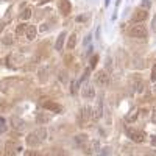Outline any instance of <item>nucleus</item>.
Wrapping results in <instances>:
<instances>
[{"label": "nucleus", "instance_id": "nucleus-1", "mask_svg": "<svg viewBox=\"0 0 156 156\" xmlns=\"http://www.w3.org/2000/svg\"><path fill=\"white\" fill-rule=\"evenodd\" d=\"M81 95H83V98H86V100H92V98H95V89H94V84L92 83H86L84 86H83V89H81Z\"/></svg>", "mask_w": 156, "mask_h": 156}, {"label": "nucleus", "instance_id": "nucleus-2", "mask_svg": "<svg viewBox=\"0 0 156 156\" xmlns=\"http://www.w3.org/2000/svg\"><path fill=\"white\" fill-rule=\"evenodd\" d=\"M94 81H95L97 86L105 87V86L108 84V73H106L105 70H98V72H95V75H94Z\"/></svg>", "mask_w": 156, "mask_h": 156}, {"label": "nucleus", "instance_id": "nucleus-3", "mask_svg": "<svg viewBox=\"0 0 156 156\" xmlns=\"http://www.w3.org/2000/svg\"><path fill=\"white\" fill-rule=\"evenodd\" d=\"M129 36H131V37H137V39H144V37H147V28L142 27V25L133 27L131 30H129Z\"/></svg>", "mask_w": 156, "mask_h": 156}, {"label": "nucleus", "instance_id": "nucleus-4", "mask_svg": "<svg viewBox=\"0 0 156 156\" xmlns=\"http://www.w3.org/2000/svg\"><path fill=\"white\" fill-rule=\"evenodd\" d=\"M101 115H103V97L100 95V97L97 98L95 108H94V111H92V119H94V120H98Z\"/></svg>", "mask_w": 156, "mask_h": 156}, {"label": "nucleus", "instance_id": "nucleus-5", "mask_svg": "<svg viewBox=\"0 0 156 156\" xmlns=\"http://www.w3.org/2000/svg\"><path fill=\"white\" fill-rule=\"evenodd\" d=\"M147 17H148V12L145 9H137V11L133 12V17L131 19H133L134 23H140V22H144Z\"/></svg>", "mask_w": 156, "mask_h": 156}, {"label": "nucleus", "instance_id": "nucleus-6", "mask_svg": "<svg viewBox=\"0 0 156 156\" xmlns=\"http://www.w3.org/2000/svg\"><path fill=\"white\" fill-rule=\"evenodd\" d=\"M16 151H17V147L12 140H8L5 144V156H16Z\"/></svg>", "mask_w": 156, "mask_h": 156}, {"label": "nucleus", "instance_id": "nucleus-7", "mask_svg": "<svg viewBox=\"0 0 156 156\" xmlns=\"http://www.w3.org/2000/svg\"><path fill=\"white\" fill-rule=\"evenodd\" d=\"M11 123H12V126H14L17 131H23L25 126H27V125H25V122H23L22 119H19V117H12V119H11Z\"/></svg>", "mask_w": 156, "mask_h": 156}, {"label": "nucleus", "instance_id": "nucleus-8", "mask_svg": "<svg viewBox=\"0 0 156 156\" xmlns=\"http://www.w3.org/2000/svg\"><path fill=\"white\" fill-rule=\"evenodd\" d=\"M44 108L53 111V112H61V109H62L59 103H55V101H45L44 103Z\"/></svg>", "mask_w": 156, "mask_h": 156}, {"label": "nucleus", "instance_id": "nucleus-9", "mask_svg": "<svg viewBox=\"0 0 156 156\" xmlns=\"http://www.w3.org/2000/svg\"><path fill=\"white\" fill-rule=\"evenodd\" d=\"M129 137H131L134 142H139L140 144V142L145 140V133L144 131H133L131 134H129Z\"/></svg>", "mask_w": 156, "mask_h": 156}, {"label": "nucleus", "instance_id": "nucleus-10", "mask_svg": "<svg viewBox=\"0 0 156 156\" xmlns=\"http://www.w3.org/2000/svg\"><path fill=\"white\" fill-rule=\"evenodd\" d=\"M34 134H36V137H37L39 140H41V142H42V140H45V139H47V136H48V133H47V128H45V126L37 128Z\"/></svg>", "mask_w": 156, "mask_h": 156}, {"label": "nucleus", "instance_id": "nucleus-11", "mask_svg": "<svg viewBox=\"0 0 156 156\" xmlns=\"http://www.w3.org/2000/svg\"><path fill=\"white\" fill-rule=\"evenodd\" d=\"M25 34H27L28 41H33V39L36 37V34H37V28L34 27V25H28V27H27V31H25Z\"/></svg>", "mask_w": 156, "mask_h": 156}, {"label": "nucleus", "instance_id": "nucleus-12", "mask_svg": "<svg viewBox=\"0 0 156 156\" xmlns=\"http://www.w3.org/2000/svg\"><path fill=\"white\" fill-rule=\"evenodd\" d=\"M27 144H28L30 147H37L39 144H41V140L36 137V134H28V136H27Z\"/></svg>", "mask_w": 156, "mask_h": 156}, {"label": "nucleus", "instance_id": "nucleus-13", "mask_svg": "<svg viewBox=\"0 0 156 156\" xmlns=\"http://www.w3.org/2000/svg\"><path fill=\"white\" fill-rule=\"evenodd\" d=\"M64 39H66V31H62V33L58 36L56 44H55V48H56V50H61V48H62V45H64Z\"/></svg>", "mask_w": 156, "mask_h": 156}, {"label": "nucleus", "instance_id": "nucleus-14", "mask_svg": "<svg viewBox=\"0 0 156 156\" xmlns=\"http://www.w3.org/2000/svg\"><path fill=\"white\" fill-rule=\"evenodd\" d=\"M66 45H67V48H70V50H72V48L76 45V34H75V33H72V34L69 36V39H67V44H66Z\"/></svg>", "mask_w": 156, "mask_h": 156}, {"label": "nucleus", "instance_id": "nucleus-15", "mask_svg": "<svg viewBox=\"0 0 156 156\" xmlns=\"http://www.w3.org/2000/svg\"><path fill=\"white\" fill-rule=\"evenodd\" d=\"M61 11H62V14H69L70 12V3L67 0H61Z\"/></svg>", "mask_w": 156, "mask_h": 156}, {"label": "nucleus", "instance_id": "nucleus-16", "mask_svg": "<svg viewBox=\"0 0 156 156\" xmlns=\"http://www.w3.org/2000/svg\"><path fill=\"white\" fill-rule=\"evenodd\" d=\"M30 16H31V9H30V8L23 9V11L20 12V19H22V20H27V19H30Z\"/></svg>", "mask_w": 156, "mask_h": 156}, {"label": "nucleus", "instance_id": "nucleus-17", "mask_svg": "<svg viewBox=\"0 0 156 156\" xmlns=\"http://www.w3.org/2000/svg\"><path fill=\"white\" fill-rule=\"evenodd\" d=\"M25 31H27V25H23V23H20L19 27L16 28V34H17V36H22V34H25Z\"/></svg>", "mask_w": 156, "mask_h": 156}, {"label": "nucleus", "instance_id": "nucleus-18", "mask_svg": "<svg viewBox=\"0 0 156 156\" xmlns=\"http://www.w3.org/2000/svg\"><path fill=\"white\" fill-rule=\"evenodd\" d=\"M150 5H151V2H150V0H142V2H140V6H142V9H145V11H148Z\"/></svg>", "mask_w": 156, "mask_h": 156}, {"label": "nucleus", "instance_id": "nucleus-19", "mask_svg": "<svg viewBox=\"0 0 156 156\" xmlns=\"http://www.w3.org/2000/svg\"><path fill=\"white\" fill-rule=\"evenodd\" d=\"M5 128H6V122L2 115H0V131H5Z\"/></svg>", "mask_w": 156, "mask_h": 156}, {"label": "nucleus", "instance_id": "nucleus-20", "mask_svg": "<svg viewBox=\"0 0 156 156\" xmlns=\"http://www.w3.org/2000/svg\"><path fill=\"white\" fill-rule=\"evenodd\" d=\"M3 44L11 45V44H12V37H11V36H5V37H3Z\"/></svg>", "mask_w": 156, "mask_h": 156}, {"label": "nucleus", "instance_id": "nucleus-21", "mask_svg": "<svg viewBox=\"0 0 156 156\" xmlns=\"http://www.w3.org/2000/svg\"><path fill=\"white\" fill-rule=\"evenodd\" d=\"M76 20L78 22H86L87 20V14H80V16L76 17Z\"/></svg>", "mask_w": 156, "mask_h": 156}, {"label": "nucleus", "instance_id": "nucleus-22", "mask_svg": "<svg viewBox=\"0 0 156 156\" xmlns=\"http://www.w3.org/2000/svg\"><path fill=\"white\" fill-rule=\"evenodd\" d=\"M97 61H98V56H97V55L92 56V59H90V67H94L95 64H97Z\"/></svg>", "mask_w": 156, "mask_h": 156}, {"label": "nucleus", "instance_id": "nucleus-23", "mask_svg": "<svg viewBox=\"0 0 156 156\" xmlns=\"http://www.w3.org/2000/svg\"><path fill=\"white\" fill-rule=\"evenodd\" d=\"M27 156H42V154L39 153V151H34V150H31V151H28V153H27Z\"/></svg>", "mask_w": 156, "mask_h": 156}, {"label": "nucleus", "instance_id": "nucleus-24", "mask_svg": "<svg viewBox=\"0 0 156 156\" xmlns=\"http://www.w3.org/2000/svg\"><path fill=\"white\" fill-rule=\"evenodd\" d=\"M120 2H122V0H117V3H115V9H114V16H112V19H115V14H117V9H119V6H120Z\"/></svg>", "mask_w": 156, "mask_h": 156}, {"label": "nucleus", "instance_id": "nucleus-25", "mask_svg": "<svg viewBox=\"0 0 156 156\" xmlns=\"http://www.w3.org/2000/svg\"><path fill=\"white\" fill-rule=\"evenodd\" d=\"M151 122L156 123V106L153 108V112H151Z\"/></svg>", "mask_w": 156, "mask_h": 156}, {"label": "nucleus", "instance_id": "nucleus-26", "mask_svg": "<svg viewBox=\"0 0 156 156\" xmlns=\"http://www.w3.org/2000/svg\"><path fill=\"white\" fill-rule=\"evenodd\" d=\"M90 39H92V36H90V34H87V36L84 37V45H89V42H90Z\"/></svg>", "mask_w": 156, "mask_h": 156}, {"label": "nucleus", "instance_id": "nucleus-27", "mask_svg": "<svg viewBox=\"0 0 156 156\" xmlns=\"http://www.w3.org/2000/svg\"><path fill=\"white\" fill-rule=\"evenodd\" d=\"M151 28L156 31V14H154V17L151 19Z\"/></svg>", "mask_w": 156, "mask_h": 156}, {"label": "nucleus", "instance_id": "nucleus-28", "mask_svg": "<svg viewBox=\"0 0 156 156\" xmlns=\"http://www.w3.org/2000/svg\"><path fill=\"white\" fill-rule=\"evenodd\" d=\"M151 80H153V81L156 83V66L153 67V73H151Z\"/></svg>", "mask_w": 156, "mask_h": 156}, {"label": "nucleus", "instance_id": "nucleus-29", "mask_svg": "<svg viewBox=\"0 0 156 156\" xmlns=\"http://www.w3.org/2000/svg\"><path fill=\"white\" fill-rule=\"evenodd\" d=\"M48 28H50V25H48V23H42V27H41V30H42V31H47Z\"/></svg>", "mask_w": 156, "mask_h": 156}, {"label": "nucleus", "instance_id": "nucleus-30", "mask_svg": "<svg viewBox=\"0 0 156 156\" xmlns=\"http://www.w3.org/2000/svg\"><path fill=\"white\" fill-rule=\"evenodd\" d=\"M151 145L156 147V136H151Z\"/></svg>", "mask_w": 156, "mask_h": 156}, {"label": "nucleus", "instance_id": "nucleus-31", "mask_svg": "<svg viewBox=\"0 0 156 156\" xmlns=\"http://www.w3.org/2000/svg\"><path fill=\"white\" fill-rule=\"evenodd\" d=\"M106 153H108V150H106V148H105V150H103V151H101V153H100V156H106Z\"/></svg>", "mask_w": 156, "mask_h": 156}, {"label": "nucleus", "instance_id": "nucleus-32", "mask_svg": "<svg viewBox=\"0 0 156 156\" xmlns=\"http://www.w3.org/2000/svg\"><path fill=\"white\" fill-rule=\"evenodd\" d=\"M109 2L111 0H105V6H109Z\"/></svg>", "mask_w": 156, "mask_h": 156}, {"label": "nucleus", "instance_id": "nucleus-33", "mask_svg": "<svg viewBox=\"0 0 156 156\" xmlns=\"http://www.w3.org/2000/svg\"><path fill=\"white\" fill-rule=\"evenodd\" d=\"M47 2H50V0H41V5H44V3H47Z\"/></svg>", "mask_w": 156, "mask_h": 156}, {"label": "nucleus", "instance_id": "nucleus-34", "mask_svg": "<svg viewBox=\"0 0 156 156\" xmlns=\"http://www.w3.org/2000/svg\"><path fill=\"white\" fill-rule=\"evenodd\" d=\"M153 92H154V94H156V83H154V84H153Z\"/></svg>", "mask_w": 156, "mask_h": 156}]
</instances>
